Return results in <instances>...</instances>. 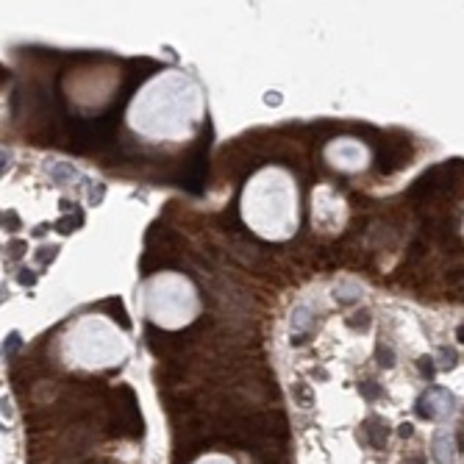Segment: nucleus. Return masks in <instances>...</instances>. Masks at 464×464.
<instances>
[{
	"instance_id": "obj_4",
	"label": "nucleus",
	"mask_w": 464,
	"mask_h": 464,
	"mask_svg": "<svg viewBox=\"0 0 464 464\" xmlns=\"http://www.w3.org/2000/svg\"><path fill=\"white\" fill-rule=\"evenodd\" d=\"M378 358H381V364H384V367H392V350H389V348L378 345Z\"/></svg>"
},
{
	"instance_id": "obj_1",
	"label": "nucleus",
	"mask_w": 464,
	"mask_h": 464,
	"mask_svg": "<svg viewBox=\"0 0 464 464\" xmlns=\"http://www.w3.org/2000/svg\"><path fill=\"white\" fill-rule=\"evenodd\" d=\"M453 409V397L447 395V392H442V389H434V392H428V395L420 397V406H417V411L423 417H431V420H436V417L447 414Z\"/></svg>"
},
{
	"instance_id": "obj_7",
	"label": "nucleus",
	"mask_w": 464,
	"mask_h": 464,
	"mask_svg": "<svg viewBox=\"0 0 464 464\" xmlns=\"http://www.w3.org/2000/svg\"><path fill=\"white\" fill-rule=\"evenodd\" d=\"M361 392H364L367 397H375V395H378V389L373 387V384H361Z\"/></svg>"
},
{
	"instance_id": "obj_9",
	"label": "nucleus",
	"mask_w": 464,
	"mask_h": 464,
	"mask_svg": "<svg viewBox=\"0 0 464 464\" xmlns=\"http://www.w3.org/2000/svg\"><path fill=\"white\" fill-rule=\"evenodd\" d=\"M456 337H459V342H464V325H462L459 331H456Z\"/></svg>"
},
{
	"instance_id": "obj_5",
	"label": "nucleus",
	"mask_w": 464,
	"mask_h": 464,
	"mask_svg": "<svg viewBox=\"0 0 464 464\" xmlns=\"http://www.w3.org/2000/svg\"><path fill=\"white\" fill-rule=\"evenodd\" d=\"M420 370H423V375L434 378V364H431V358H423V361H420Z\"/></svg>"
},
{
	"instance_id": "obj_3",
	"label": "nucleus",
	"mask_w": 464,
	"mask_h": 464,
	"mask_svg": "<svg viewBox=\"0 0 464 464\" xmlns=\"http://www.w3.org/2000/svg\"><path fill=\"white\" fill-rule=\"evenodd\" d=\"M295 395H298V400L303 403V406H311V392L303 387V384H300V387H295Z\"/></svg>"
},
{
	"instance_id": "obj_8",
	"label": "nucleus",
	"mask_w": 464,
	"mask_h": 464,
	"mask_svg": "<svg viewBox=\"0 0 464 464\" xmlns=\"http://www.w3.org/2000/svg\"><path fill=\"white\" fill-rule=\"evenodd\" d=\"M400 436H411V426H409V423L406 426H400Z\"/></svg>"
},
{
	"instance_id": "obj_2",
	"label": "nucleus",
	"mask_w": 464,
	"mask_h": 464,
	"mask_svg": "<svg viewBox=\"0 0 464 464\" xmlns=\"http://www.w3.org/2000/svg\"><path fill=\"white\" fill-rule=\"evenodd\" d=\"M434 456H436V462L439 464H450L453 462V456H447V436H436L434 439Z\"/></svg>"
},
{
	"instance_id": "obj_6",
	"label": "nucleus",
	"mask_w": 464,
	"mask_h": 464,
	"mask_svg": "<svg viewBox=\"0 0 464 464\" xmlns=\"http://www.w3.org/2000/svg\"><path fill=\"white\" fill-rule=\"evenodd\" d=\"M356 317H361V328H367V325H370V314H367V311H361V314H356ZM348 325H358V320H348Z\"/></svg>"
}]
</instances>
